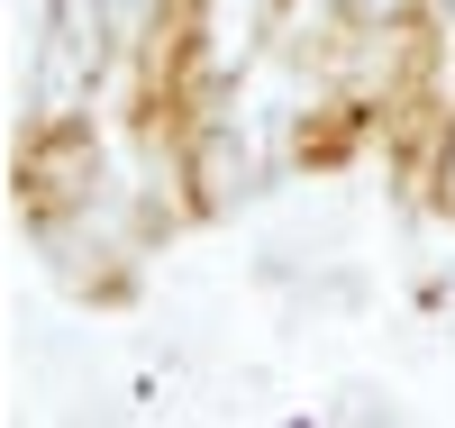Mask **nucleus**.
Listing matches in <instances>:
<instances>
[{
	"label": "nucleus",
	"mask_w": 455,
	"mask_h": 428,
	"mask_svg": "<svg viewBox=\"0 0 455 428\" xmlns=\"http://www.w3.org/2000/svg\"><path fill=\"white\" fill-rule=\"evenodd\" d=\"M355 10H410V0H355Z\"/></svg>",
	"instance_id": "3"
},
{
	"label": "nucleus",
	"mask_w": 455,
	"mask_h": 428,
	"mask_svg": "<svg viewBox=\"0 0 455 428\" xmlns=\"http://www.w3.org/2000/svg\"><path fill=\"white\" fill-rule=\"evenodd\" d=\"M210 28H219V55H237L255 28V0H210Z\"/></svg>",
	"instance_id": "1"
},
{
	"label": "nucleus",
	"mask_w": 455,
	"mask_h": 428,
	"mask_svg": "<svg viewBox=\"0 0 455 428\" xmlns=\"http://www.w3.org/2000/svg\"><path fill=\"white\" fill-rule=\"evenodd\" d=\"M109 10H119V28L137 36V19H146V0H109Z\"/></svg>",
	"instance_id": "2"
}]
</instances>
